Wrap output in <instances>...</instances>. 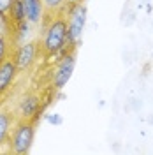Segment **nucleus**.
Returning <instances> with one entry per match:
<instances>
[{
	"instance_id": "obj_3",
	"label": "nucleus",
	"mask_w": 153,
	"mask_h": 155,
	"mask_svg": "<svg viewBox=\"0 0 153 155\" xmlns=\"http://www.w3.org/2000/svg\"><path fill=\"white\" fill-rule=\"evenodd\" d=\"M42 57V49H41V39L35 41H25L23 44H19L12 49V58L18 65L19 72L30 71L32 65L37 62V58Z\"/></svg>"
},
{
	"instance_id": "obj_12",
	"label": "nucleus",
	"mask_w": 153,
	"mask_h": 155,
	"mask_svg": "<svg viewBox=\"0 0 153 155\" xmlns=\"http://www.w3.org/2000/svg\"><path fill=\"white\" fill-rule=\"evenodd\" d=\"M12 42H11V39L4 34V32H0V62H4L7 57L12 55Z\"/></svg>"
},
{
	"instance_id": "obj_8",
	"label": "nucleus",
	"mask_w": 153,
	"mask_h": 155,
	"mask_svg": "<svg viewBox=\"0 0 153 155\" xmlns=\"http://www.w3.org/2000/svg\"><path fill=\"white\" fill-rule=\"evenodd\" d=\"M23 7H25V18L32 27L42 25V19H44L42 0H23Z\"/></svg>"
},
{
	"instance_id": "obj_14",
	"label": "nucleus",
	"mask_w": 153,
	"mask_h": 155,
	"mask_svg": "<svg viewBox=\"0 0 153 155\" xmlns=\"http://www.w3.org/2000/svg\"><path fill=\"white\" fill-rule=\"evenodd\" d=\"M12 2H14V0H0V14H4V16H5V14L9 12Z\"/></svg>"
},
{
	"instance_id": "obj_9",
	"label": "nucleus",
	"mask_w": 153,
	"mask_h": 155,
	"mask_svg": "<svg viewBox=\"0 0 153 155\" xmlns=\"http://www.w3.org/2000/svg\"><path fill=\"white\" fill-rule=\"evenodd\" d=\"M16 113L12 111H7V109H2L0 111V146L5 145L9 141V136H11V130L16 124Z\"/></svg>"
},
{
	"instance_id": "obj_5",
	"label": "nucleus",
	"mask_w": 153,
	"mask_h": 155,
	"mask_svg": "<svg viewBox=\"0 0 153 155\" xmlns=\"http://www.w3.org/2000/svg\"><path fill=\"white\" fill-rule=\"evenodd\" d=\"M69 32H67V44L77 46L79 39L83 35V30L86 25V5L77 4L74 9L69 12Z\"/></svg>"
},
{
	"instance_id": "obj_2",
	"label": "nucleus",
	"mask_w": 153,
	"mask_h": 155,
	"mask_svg": "<svg viewBox=\"0 0 153 155\" xmlns=\"http://www.w3.org/2000/svg\"><path fill=\"white\" fill-rule=\"evenodd\" d=\"M35 137V124L28 118H18L9 136V150L12 153H28Z\"/></svg>"
},
{
	"instance_id": "obj_10",
	"label": "nucleus",
	"mask_w": 153,
	"mask_h": 155,
	"mask_svg": "<svg viewBox=\"0 0 153 155\" xmlns=\"http://www.w3.org/2000/svg\"><path fill=\"white\" fill-rule=\"evenodd\" d=\"M7 23H9V30H12L16 25H19L21 21H25V7H23V0H14L11 5L9 12L5 14Z\"/></svg>"
},
{
	"instance_id": "obj_11",
	"label": "nucleus",
	"mask_w": 153,
	"mask_h": 155,
	"mask_svg": "<svg viewBox=\"0 0 153 155\" xmlns=\"http://www.w3.org/2000/svg\"><path fill=\"white\" fill-rule=\"evenodd\" d=\"M65 2L67 0H42L44 4V19H42V25L53 19L58 14H63V9H65Z\"/></svg>"
},
{
	"instance_id": "obj_1",
	"label": "nucleus",
	"mask_w": 153,
	"mask_h": 155,
	"mask_svg": "<svg viewBox=\"0 0 153 155\" xmlns=\"http://www.w3.org/2000/svg\"><path fill=\"white\" fill-rule=\"evenodd\" d=\"M44 34L41 39V49L44 58L57 57L60 51H63L67 44V32H69V21L63 14H58L53 19L46 21L44 25Z\"/></svg>"
},
{
	"instance_id": "obj_13",
	"label": "nucleus",
	"mask_w": 153,
	"mask_h": 155,
	"mask_svg": "<svg viewBox=\"0 0 153 155\" xmlns=\"http://www.w3.org/2000/svg\"><path fill=\"white\" fill-rule=\"evenodd\" d=\"M46 122L51 124V125H62V116L58 115V113H51V115H46Z\"/></svg>"
},
{
	"instance_id": "obj_7",
	"label": "nucleus",
	"mask_w": 153,
	"mask_h": 155,
	"mask_svg": "<svg viewBox=\"0 0 153 155\" xmlns=\"http://www.w3.org/2000/svg\"><path fill=\"white\" fill-rule=\"evenodd\" d=\"M18 72H19V69L16 65V62H14L12 55L7 57L4 62H0V99L11 90L14 79L18 76Z\"/></svg>"
},
{
	"instance_id": "obj_6",
	"label": "nucleus",
	"mask_w": 153,
	"mask_h": 155,
	"mask_svg": "<svg viewBox=\"0 0 153 155\" xmlns=\"http://www.w3.org/2000/svg\"><path fill=\"white\" fill-rule=\"evenodd\" d=\"M39 109H41V99H39V95L32 94V92H27L25 95L19 97L18 106H16L14 113H16V118L34 120L39 115Z\"/></svg>"
},
{
	"instance_id": "obj_15",
	"label": "nucleus",
	"mask_w": 153,
	"mask_h": 155,
	"mask_svg": "<svg viewBox=\"0 0 153 155\" xmlns=\"http://www.w3.org/2000/svg\"><path fill=\"white\" fill-rule=\"evenodd\" d=\"M4 18H5V16H4V14H0V21H4Z\"/></svg>"
},
{
	"instance_id": "obj_4",
	"label": "nucleus",
	"mask_w": 153,
	"mask_h": 155,
	"mask_svg": "<svg viewBox=\"0 0 153 155\" xmlns=\"http://www.w3.org/2000/svg\"><path fill=\"white\" fill-rule=\"evenodd\" d=\"M76 48L72 46L70 51H65L63 57L60 58V62L57 64V67L53 69V78H51V87L55 90H62L69 83V79L74 72L76 67Z\"/></svg>"
}]
</instances>
